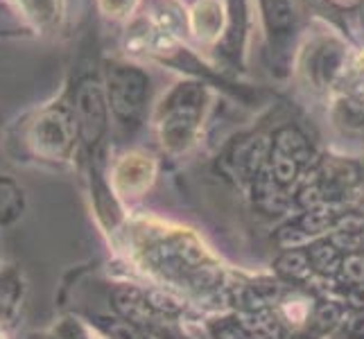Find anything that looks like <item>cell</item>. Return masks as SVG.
Returning <instances> with one entry per match:
<instances>
[{"instance_id":"obj_7","label":"cell","mask_w":364,"mask_h":339,"mask_svg":"<svg viewBox=\"0 0 364 339\" xmlns=\"http://www.w3.org/2000/svg\"><path fill=\"white\" fill-rule=\"evenodd\" d=\"M247 328L249 335L256 337V339H279L281 337V328L276 319L262 315V312H251L247 317Z\"/></svg>"},{"instance_id":"obj_4","label":"cell","mask_w":364,"mask_h":339,"mask_svg":"<svg viewBox=\"0 0 364 339\" xmlns=\"http://www.w3.org/2000/svg\"><path fill=\"white\" fill-rule=\"evenodd\" d=\"M344 53L340 45H321L319 53L312 59V70L321 82H333L335 75L342 70Z\"/></svg>"},{"instance_id":"obj_6","label":"cell","mask_w":364,"mask_h":339,"mask_svg":"<svg viewBox=\"0 0 364 339\" xmlns=\"http://www.w3.org/2000/svg\"><path fill=\"white\" fill-rule=\"evenodd\" d=\"M279 269L290 276L294 281H304L312 274V262H310V256L304 254V251H290V254H285L281 260H279Z\"/></svg>"},{"instance_id":"obj_14","label":"cell","mask_w":364,"mask_h":339,"mask_svg":"<svg viewBox=\"0 0 364 339\" xmlns=\"http://www.w3.org/2000/svg\"><path fill=\"white\" fill-rule=\"evenodd\" d=\"M346 330L350 337H364V310H358L346 321Z\"/></svg>"},{"instance_id":"obj_9","label":"cell","mask_w":364,"mask_h":339,"mask_svg":"<svg viewBox=\"0 0 364 339\" xmlns=\"http://www.w3.org/2000/svg\"><path fill=\"white\" fill-rule=\"evenodd\" d=\"M340 274H342V279L348 285H360V283H364V258L362 256H348L342 262Z\"/></svg>"},{"instance_id":"obj_13","label":"cell","mask_w":364,"mask_h":339,"mask_svg":"<svg viewBox=\"0 0 364 339\" xmlns=\"http://www.w3.org/2000/svg\"><path fill=\"white\" fill-rule=\"evenodd\" d=\"M100 3H102V9L109 11L111 16H122V14H127V11H132L136 0H100Z\"/></svg>"},{"instance_id":"obj_2","label":"cell","mask_w":364,"mask_h":339,"mask_svg":"<svg viewBox=\"0 0 364 339\" xmlns=\"http://www.w3.org/2000/svg\"><path fill=\"white\" fill-rule=\"evenodd\" d=\"M77 109H80V122H82V131L86 136V141L95 143L97 136L105 129V102L102 95L97 89H84L77 99Z\"/></svg>"},{"instance_id":"obj_17","label":"cell","mask_w":364,"mask_h":339,"mask_svg":"<svg viewBox=\"0 0 364 339\" xmlns=\"http://www.w3.org/2000/svg\"><path fill=\"white\" fill-rule=\"evenodd\" d=\"M358 72H360V77L364 80V57H362V59L358 61Z\"/></svg>"},{"instance_id":"obj_5","label":"cell","mask_w":364,"mask_h":339,"mask_svg":"<svg viewBox=\"0 0 364 339\" xmlns=\"http://www.w3.org/2000/svg\"><path fill=\"white\" fill-rule=\"evenodd\" d=\"M265 21L269 25L272 34L285 36L292 28V5L290 0H260Z\"/></svg>"},{"instance_id":"obj_8","label":"cell","mask_w":364,"mask_h":339,"mask_svg":"<svg viewBox=\"0 0 364 339\" xmlns=\"http://www.w3.org/2000/svg\"><path fill=\"white\" fill-rule=\"evenodd\" d=\"M337 251H340V249H337L333 242L312 247V251L308 254L312 267L319 269V271H333L337 265H340V254H337Z\"/></svg>"},{"instance_id":"obj_1","label":"cell","mask_w":364,"mask_h":339,"mask_svg":"<svg viewBox=\"0 0 364 339\" xmlns=\"http://www.w3.org/2000/svg\"><path fill=\"white\" fill-rule=\"evenodd\" d=\"M111 104L122 118H134L143 109L147 97V77L134 68H116L109 72Z\"/></svg>"},{"instance_id":"obj_3","label":"cell","mask_w":364,"mask_h":339,"mask_svg":"<svg viewBox=\"0 0 364 339\" xmlns=\"http://www.w3.org/2000/svg\"><path fill=\"white\" fill-rule=\"evenodd\" d=\"M193 28L206 41H213L222 30V7L215 0H202L193 11Z\"/></svg>"},{"instance_id":"obj_11","label":"cell","mask_w":364,"mask_h":339,"mask_svg":"<svg viewBox=\"0 0 364 339\" xmlns=\"http://www.w3.org/2000/svg\"><path fill=\"white\" fill-rule=\"evenodd\" d=\"M340 113L342 120H346L348 124H364V102H360V99H344V102H340Z\"/></svg>"},{"instance_id":"obj_16","label":"cell","mask_w":364,"mask_h":339,"mask_svg":"<svg viewBox=\"0 0 364 339\" xmlns=\"http://www.w3.org/2000/svg\"><path fill=\"white\" fill-rule=\"evenodd\" d=\"M218 337H220V339H254L247 330L237 328V325H224Z\"/></svg>"},{"instance_id":"obj_15","label":"cell","mask_w":364,"mask_h":339,"mask_svg":"<svg viewBox=\"0 0 364 339\" xmlns=\"http://www.w3.org/2000/svg\"><path fill=\"white\" fill-rule=\"evenodd\" d=\"M346 298H348V303L353 306V308L364 310V283H360V285H350V290L346 292Z\"/></svg>"},{"instance_id":"obj_10","label":"cell","mask_w":364,"mask_h":339,"mask_svg":"<svg viewBox=\"0 0 364 339\" xmlns=\"http://www.w3.org/2000/svg\"><path fill=\"white\" fill-rule=\"evenodd\" d=\"M107 330L114 339H143L136 325L127 319H111V323H107Z\"/></svg>"},{"instance_id":"obj_12","label":"cell","mask_w":364,"mask_h":339,"mask_svg":"<svg viewBox=\"0 0 364 339\" xmlns=\"http://www.w3.org/2000/svg\"><path fill=\"white\" fill-rule=\"evenodd\" d=\"M315 321L321 328H333V325L340 321V308L333 303H321L315 312Z\"/></svg>"}]
</instances>
